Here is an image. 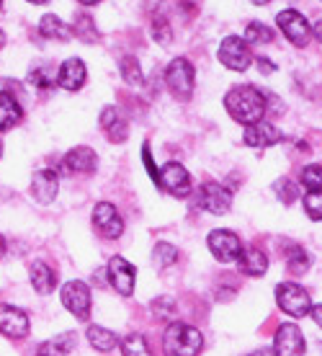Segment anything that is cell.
<instances>
[{"label":"cell","mask_w":322,"mask_h":356,"mask_svg":"<svg viewBox=\"0 0 322 356\" xmlns=\"http://www.w3.org/2000/svg\"><path fill=\"white\" fill-rule=\"evenodd\" d=\"M31 83L39 86V88H52L57 83V75L52 72V67H39V70L31 72Z\"/></svg>","instance_id":"34"},{"label":"cell","mask_w":322,"mask_h":356,"mask_svg":"<svg viewBox=\"0 0 322 356\" xmlns=\"http://www.w3.org/2000/svg\"><path fill=\"white\" fill-rule=\"evenodd\" d=\"M251 3H255V6H266V3H271V0H251Z\"/></svg>","instance_id":"42"},{"label":"cell","mask_w":322,"mask_h":356,"mask_svg":"<svg viewBox=\"0 0 322 356\" xmlns=\"http://www.w3.org/2000/svg\"><path fill=\"white\" fill-rule=\"evenodd\" d=\"M258 67H260V72H273V63L266 60V57H258Z\"/></svg>","instance_id":"39"},{"label":"cell","mask_w":322,"mask_h":356,"mask_svg":"<svg viewBox=\"0 0 322 356\" xmlns=\"http://www.w3.org/2000/svg\"><path fill=\"white\" fill-rule=\"evenodd\" d=\"M153 310H155V315H160V318H168V315H173V310H176V302H173L170 297H165V300H155Z\"/></svg>","instance_id":"37"},{"label":"cell","mask_w":322,"mask_h":356,"mask_svg":"<svg viewBox=\"0 0 322 356\" xmlns=\"http://www.w3.org/2000/svg\"><path fill=\"white\" fill-rule=\"evenodd\" d=\"M204 348V336L194 325L173 323L162 333V351L165 356H198Z\"/></svg>","instance_id":"2"},{"label":"cell","mask_w":322,"mask_h":356,"mask_svg":"<svg viewBox=\"0 0 322 356\" xmlns=\"http://www.w3.org/2000/svg\"><path fill=\"white\" fill-rule=\"evenodd\" d=\"M0 155H3V143H0Z\"/></svg>","instance_id":"46"},{"label":"cell","mask_w":322,"mask_h":356,"mask_svg":"<svg viewBox=\"0 0 322 356\" xmlns=\"http://www.w3.org/2000/svg\"><path fill=\"white\" fill-rule=\"evenodd\" d=\"M108 279H111V286L119 294H132V289H135V266L121 256H114L108 261Z\"/></svg>","instance_id":"14"},{"label":"cell","mask_w":322,"mask_h":356,"mask_svg":"<svg viewBox=\"0 0 322 356\" xmlns=\"http://www.w3.org/2000/svg\"><path fill=\"white\" fill-rule=\"evenodd\" d=\"M28 3H34V6H44L46 0H28Z\"/></svg>","instance_id":"43"},{"label":"cell","mask_w":322,"mask_h":356,"mask_svg":"<svg viewBox=\"0 0 322 356\" xmlns=\"http://www.w3.org/2000/svg\"><path fill=\"white\" fill-rule=\"evenodd\" d=\"M281 143V132L273 124H263L255 122L245 129V145L248 147H271V145Z\"/></svg>","instance_id":"16"},{"label":"cell","mask_w":322,"mask_h":356,"mask_svg":"<svg viewBox=\"0 0 322 356\" xmlns=\"http://www.w3.org/2000/svg\"><path fill=\"white\" fill-rule=\"evenodd\" d=\"M206 243H209V250L214 253V259L222 261V264H232V261H237V256H240V250H242L240 238L230 230H214L212 235H209V241Z\"/></svg>","instance_id":"9"},{"label":"cell","mask_w":322,"mask_h":356,"mask_svg":"<svg viewBox=\"0 0 322 356\" xmlns=\"http://www.w3.org/2000/svg\"><path fill=\"white\" fill-rule=\"evenodd\" d=\"M93 225H96V230H99L103 238H108V241H114V238H119V235L124 232L121 214L117 212V207L108 204V202L96 204V209H93Z\"/></svg>","instance_id":"8"},{"label":"cell","mask_w":322,"mask_h":356,"mask_svg":"<svg viewBox=\"0 0 322 356\" xmlns=\"http://www.w3.org/2000/svg\"><path fill=\"white\" fill-rule=\"evenodd\" d=\"M273 39V31H271L266 24H260V21H253V24H248V29H245V44H266V42H271Z\"/></svg>","instance_id":"26"},{"label":"cell","mask_w":322,"mask_h":356,"mask_svg":"<svg viewBox=\"0 0 322 356\" xmlns=\"http://www.w3.org/2000/svg\"><path fill=\"white\" fill-rule=\"evenodd\" d=\"M121 354L124 356H153L150 354L147 341H144V336H139V333H132V336H126V339L121 341Z\"/></svg>","instance_id":"27"},{"label":"cell","mask_w":322,"mask_h":356,"mask_svg":"<svg viewBox=\"0 0 322 356\" xmlns=\"http://www.w3.org/2000/svg\"><path fill=\"white\" fill-rule=\"evenodd\" d=\"M3 42H6V34H3V31H0V47H3Z\"/></svg>","instance_id":"44"},{"label":"cell","mask_w":322,"mask_h":356,"mask_svg":"<svg viewBox=\"0 0 322 356\" xmlns=\"http://www.w3.org/2000/svg\"><path fill=\"white\" fill-rule=\"evenodd\" d=\"M39 34L46 36V39H67L70 31H67V26H65L60 18L49 13V16H44L39 21Z\"/></svg>","instance_id":"25"},{"label":"cell","mask_w":322,"mask_h":356,"mask_svg":"<svg viewBox=\"0 0 322 356\" xmlns=\"http://www.w3.org/2000/svg\"><path fill=\"white\" fill-rule=\"evenodd\" d=\"M78 34L85 39V42H96L99 39V31L93 29V21L88 16H78Z\"/></svg>","instance_id":"36"},{"label":"cell","mask_w":322,"mask_h":356,"mask_svg":"<svg viewBox=\"0 0 322 356\" xmlns=\"http://www.w3.org/2000/svg\"><path fill=\"white\" fill-rule=\"evenodd\" d=\"M88 341H90V346L96 348V351H103V354H108L111 348L117 346V336H114L108 328H101V325H90V328H88Z\"/></svg>","instance_id":"24"},{"label":"cell","mask_w":322,"mask_h":356,"mask_svg":"<svg viewBox=\"0 0 322 356\" xmlns=\"http://www.w3.org/2000/svg\"><path fill=\"white\" fill-rule=\"evenodd\" d=\"M158 184H160L165 191H170L173 196H188V191H191L188 170L183 168L180 163H168V165H162V176H158Z\"/></svg>","instance_id":"11"},{"label":"cell","mask_w":322,"mask_h":356,"mask_svg":"<svg viewBox=\"0 0 322 356\" xmlns=\"http://www.w3.org/2000/svg\"><path fill=\"white\" fill-rule=\"evenodd\" d=\"M62 305L78 318V321H85L90 315V289L85 282H67L62 286Z\"/></svg>","instance_id":"7"},{"label":"cell","mask_w":322,"mask_h":356,"mask_svg":"<svg viewBox=\"0 0 322 356\" xmlns=\"http://www.w3.org/2000/svg\"><path fill=\"white\" fill-rule=\"evenodd\" d=\"M276 302L278 307L291 315V318H305L310 307H312V300H310V292L305 286L294 284V282H287V284H278L276 289Z\"/></svg>","instance_id":"3"},{"label":"cell","mask_w":322,"mask_h":356,"mask_svg":"<svg viewBox=\"0 0 322 356\" xmlns=\"http://www.w3.org/2000/svg\"><path fill=\"white\" fill-rule=\"evenodd\" d=\"M83 6H96V3H101V0H80Z\"/></svg>","instance_id":"41"},{"label":"cell","mask_w":322,"mask_h":356,"mask_svg":"<svg viewBox=\"0 0 322 356\" xmlns=\"http://www.w3.org/2000/svg\"><path fill=\"white\" fill-rule=\"evenodd\" d=\"M305 209L310 212V217H312L314 222H320V217H322V191H307Z\"/></svg>","instance_id":"32"},{"label":"cell","mask_w":322,"mask_h":356,"mask_svg":"<svg viewBox=\"0 0 322 356\" xmlns=\"http://www.w3.org/2000/svg\"><path fill=\"white\" fill-rule=\"evenodd\" d=\"M198 204L204 207L206 212L224 214V212H230L232 196H230V191L224 186H219V184H204L201 191H198Z\"/></svg>","instance_id":"13"},{"label":"cell","mask_w":322,"mask_h":356,"mask_svg":"<svg viewBox=\"0 0 322 356\" xmlns=\"http://www.w3.org/2000/svg\"><path fill=\"white\" fill-rule=\"evenodd\" d=\"M153 36L158 44H170V39H173V34H170V26L165 18H155L153 21Z\"/></svg>","instance_id":"35"},{"label":"cell","mask_w":322,"mask_h":356,"mask_svg":"<svg viewBox=\"0 0 322 356\" xmlns=\"http://www.w3.org/2000/svg\"><path fill=\"white\" fill-rule=\"evenodd\" d=\"M142 161H144V165H147V173H150V176L158 181V168H155L153 158H150V147H147V145L142 147Z\"/></svg>","instance_id":"38"},{"label":"cell","mask_w":322,"mask_h":356,"mask_svg":"<svg viewBox=\"0 0 322 356\" xmlns=\"http://www.w3.org/2000/svg\"><path fill=\"white\" fill-rule=\"evenodd\" d=\"M165 83H168L170 93L176 98H180V101L191 98V93H194V67H191V63L183 57L173 60L170 67L165 70Z\"/></svg>","instance_id":"4"},{"label":"cell","mask_w":322,"mask_h":356,"mask_svg":"<svg viewBox=\"0 0 322 356\" xmlns=\"http://www.w3.org/2000/svg\"><path fill=\"white\" fill-rule=\"evenodd\" d=\"M224 106L230 111L235 122L240 124H255L266 114V96L260 93L255 86H235L227 96H224Z\"/></svg>","instance_id":"1"},{"label":"cell","mask_w":322,"mask_h":356,"mask_svg":"<svg viewBox=\"0 0 322 356\" xmlns=\"http://www.w3.org/2000/svg\"><path fill=\"white\" fill-rule=\"evenodd\" d=\"M101 127L106 129L111 143H124L126 137H129V124H126V119H121V114H119L114 106L103 108V114H101Z\"/></svg>","instance_id":"18"},{"label":"cell","mask_w":322,"mask_h":356,"mask_svg":"<svg viewBox=\"0 0 322 356\" xmlns=\"http://www.w3.org/2000/svg\"><path fill=\"white\" fill-rule=\"evenodd\" d=\"M3 248H6V245H3V238H0V256H3Z\"/></svg>","instance_id":"45"},{"label":"cell","mask_w":322,"mask_h":356,"mask_svg":"<svg viewBox=\"0 0 322 356\" xmlns=\"http://www.w3.org/2000/svg\"><path fill=\"white\" fill-rule=\"evenodd\" d=\"M85 83V65L83 60H67L57 72V86H62L65 90H78Z\"/></svg>","instance_id":"17"},{"label":"cell","mask_w":322,"mask_h":356,"mask_svg":"<svg viewBox=\"0 0 322 356\" xmlns=\"http://www.w3.org/2000/svg\"><path fill=\"white\" fill-rule=\"evenodd\" d=\"M302 181L310 191H320L322 188V170L320 165H310V168L302 170Z\"/></svg>","instance_id":"33"},{"label":"cell","mask_w":322,"mask_h":356,"mask_svg":"<svg viewBox=\"0 0 322 356\" xmlns=\"http://www.w3.org/2000/svg\"><path fill=\"white\" fill-rule=\"evenodd\" d=\"M0 6H3V0H0Z\"/></svg>","instance_id":"47"},{"label":"cell","mask_w":322,"mask_h":356,"mask_svg":"<svg viewBox=\"0 0 322 356\" xmlns=\"http://www.w3.org/2000/svg\"><path fill=\"white\" fill-rule=\"evenodd\" d=\"M240 271L248 276H263L266 274V268H269V259H266V253L258 248H248V250H240Z\"/></svg>","instance_id":"20"},{"label":"cell","mask_w":322,"mask_h":356,"mask_svg":"<svg viewBox=\"0 0 322 356\" xmlns=\"http://www.w3.org/2000/svg\"><path fill=\"white\" fill-rule=\"evenodd\" d=\"M75 348V336L72 333H62L54 339L44 341L42 346L36 348V356H67Z\"/></svg>","instance_id":"22"},{"label":"cell","mask_w":322,"mask_h":356,"mask_svg":"<svg viewBox=\"0 0 322 356\" xmlns=\"http://www.w3.org/2000/svg\"><path fill=\"white\" fill-rule=\"evenodd\" d=\"M273 188H276V196L284 202V204H291V202H296V196H299V191H296V184H294V181H289V178H278Z\"/></svg>","instance_id":"30"},{"label":"cell","mask_w":322,"mask_h":356,"mask_svg":"<svg viewBox=\"0 0 322 356\" xmlns=\"http://www.w3.org/2000/svg\"><path fill=\"white\" fill-rule=\"evenodd\" d=\"M31 286H34L39 294H52L54 292V286H57V274L46 266L44 261L31 264Z\"/></svg>","instance_id":"21"},{"label":"cell","mask_w":322,"mask_h":356,"mask_svg":"<svg viewBox=\"0 0 322 356\" xmlns=\"http://www.w3.org/2000/svg\"><path fill=\"white\" fill-rule=\"evenodd\" d=\"M276 21H278V26H281V31H284V36H287L294 47H307V44H310L312 29H310V21H307L299 10H294V8L281 10Z\"/></svg>","instance_id":"5"},{"label":"cell","mask_w":322,"mask_h":356,"mask_svg":"<svg viewBox=\"0 0 322 356\" xmlns=\"http://www.w3.org/2000/svg\"><path fill=\"white\" fill-rule=\"evenodd\" d=\"M273 356H305V336L294 323L281 325L273 341Z\"/></svg>","instance_id":"10"},{"label":"cell","mask_w":322,"mask_h":356,"mask_svg":"<svg viewBox=\"0 0 322 356\" xmlns=\"http://www.w3.org/2000/svg\"><path fill=\"white\" fill-rule=\"evenodd\" d=\"M57 188H60V181H57V173L49 168L36 170L34 181H31V191H34V199L42 202V204H49L54 196H57Z\"/></svg>","instance_id":"15"},{"label":"cell","mask_w":322,"mask_h":356,"mask_svg":"<svg viewBox=\"0 0 322 356\" xmlns=\"http://www.w3.org/2000/svg\"><path fill=\"white\" fill-rule=\"evenodd\" d=\"M251 356H273V351H269V348H260V351H253Z\"/></svg>","instance_id":"40"},{"label":"cell","mask_w":322,"mask_h":356,"mask_svg":"<svg viewBox=\"0 0 322 356\" xmlns=\"http://www.w3.org/2000/svg\"><path fill=\"white\" fill-rule=\"evenodd\" d=\"M287 264L294 274H302V271L310 268V256H307V250H302V248H291L287 253Z\"/></svg>","instance_id":"29"},{"label":"cell","mask_w":322,"mask_h":356,"mask_svg":"<svg viewBox=\"0 0 322 356\" xmlns=\"http://www.w3.org/2000/svg\"><path fill=\"white\" fill-rule=\"evenodd\" d=\"M0 333L8 339H26L28 318L13 305H0Z\"/></svg>","instance_id":"12"},{"label":"cell","mask_w":322,"mask_h":356,"mask_svg":"<svg viewBox=\"0 0 322 356\" xmlns=\"http://www.w3.org/2000/svg\"><path fill=\"white\" fill-rule=\"evenodd\" d=\"M121 75L126 78V83H135V86L142 83V67H139L135 57H126L124 63H121Z\"/></svg>","instance_id":"31"},{"label":"cell","mask_w":322,"mask_h":356,"mask_svg":"<svg viewBox=\"0 0 322 356\" xmlns=\"http://www.w3.org/2000/svg\"><path fill=\"white\" fill-rule=\"evenodd\" d=\"M251 49L242 42L240 36H227L222 44H219V63L230 70H248L251 67Z\"/></svg>","instance_id":"6"},{"label":"cell","mask_w":322,"mask_h":356,"mask_svg":"<svg viewBox=\"0 0 322 356\" xmlns=\"http://www.w3.org/2000/svg\"><path fill=\"white\" fill-rule=\"evenodd\" d=\"M21 119V106L16 104V98L10 93H0V132L13 129Z\"/></svg>","instance_id":"23"},{"label":"cell","mask_w":322,"mask_h":356,"mask_svg":"<svg viewBox=\"0 0 322 356\" xmlns=\"http://www.w3.org/2000/svg\"><path fill=\"white\" fill-rule=\"evenodd\" d=\"M65 165L75 170V173H93L96 165H99V158L90 147H75V150L65 155Z\"/></svg>","instance_id":"19"},{"label":"cell","mask_w":322,"mask_h":356,"mask_svg":"<svg viewBox=\"0 0 322 356\" xmlns=\"http://www.w3.org/2000/svg\"><path fill=\"white\" fill-rule=\"evenodd\" d=\"M153 261L155 266H170V264H176L178 261V248L176 245H170V243H158L155 245V253H153Z\"/></svg>","instance_id":"28"}]
</instances>
